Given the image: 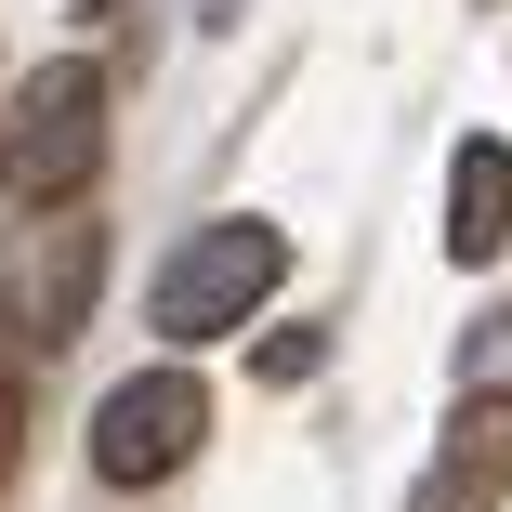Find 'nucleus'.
Instances as JSON below:
<instances>
[{"label":"nucleus","instance_id":"f257e3e1","mask_svg":"<svg viewBox=\"0 0 512 512\" xmlns=\"http://www.w3.org/2000/svg\"><path fill=\"white\" fill-rule=\"evenodd\" d=\"M276 276H289V237L250 224V211H224V224H197V237L158 263L145 316H158V342H224V329H250L263 302H276Z\"/></svg>","mask_w":512,"mask_h":512},{"label":"nucleus","instance_id":"39448f33","mask_svg":"<svg viewBox=\"0 0 512 512\" xmlns=\"http://www.w3.org/2000/svg\"><path fill=\"white\" fill-rule=\"evenodd\" d=\"M512 499V394H460V421L434 447V473L407 486V512H499Z\"/></svg>","mask_w":512,"mask_h":512},{"label":"nucleus","instance_id":"6e6552de","mask_svg":"<svg viewBox=\"0 0 512 512\" xmlns=\"http://www.w3.org/2000/svg\"><path fill=\"white\" fill-rule=\"evenodd\" d=\"M0 486H14V368H0Z\"/></svg>","mask_w":512,"mask_h":512},{"label":"nucleus","instance_id":"0eeeda50","mask_svg":"<svg viewBox=\"0 0 512 512\" xmlns=\"http://www.w3.org/2000/svg\"><path fill=\"white\" fill-rule=\"evenodd\" d=\"M316 355H329V329H276V342H263V381H302Z\"/></svg>","mask_w":512,"mask_h":512},{"label":"nucleus","instance_id":"f03ea898","mask_svg":"<svg viewBox=\"0 0 512 512\" xmlns=\"http://www.w3.org/2000/svg\"><path fill=\"white\" fill-rule=\"evenodd\" d=\"M106 158V66H40L14 106H0V197H27V211H66Z\"/></svg>","mask_w":512,"mask_h":512},{"label":"nucleus","instance_id":"1a4fd4ad","mask_svg":"<svg viewBox=\"0 0 512 512\" xmlns=\"http://www.w3.org/2000/svg\"><path fill=\"white\" fill-rule=\"evenodd\" d=\"M211 14H237V0H211Z\"/></svg>","mask_w":512,"mask_h":512},{"label":"nucleus","instance_id":"423d86ee","mask_svg":"<svg viewBox=\"0 0 512 512\" xmlns=\"http://www.w3.org/2000/svg\"><path fill=\"white\" fill-rule=\"evenodd\" d=\"M499 250H512V145L473 132L447 158V263H499Z\"/></svg>","mask_w":512,"mask_h":512},{"label":"nucleus","instance_id":"7ed1b4c3","mask_svg":"<svg viewBox=\"0 0 512 512\" xmlns=\"http://www.w3.org/2000/svg\"><path fill=\"white\" fill-rule=\"evenodd\" d=\"M197 434H211V381L197 368H132L106 407H92V473L106 486H158L197 460Z\"/></svg>","mask_w":512,"mask_h":512},{"label":"nucleus","instance_id":"20e7f679","mask_svg":"<svg viewBox=\"0 0 512 512\" xmlns=\"http://www.w3.org/2000/svg\"><path fill=\"white\" fill-rule=\"evenodd\" d=\"M92 276H106V224H92V211H40V237L14 250V342H27V355L79 342Z\"/></svg>","mask_w":512,"mask_h":512}]
</instances>
